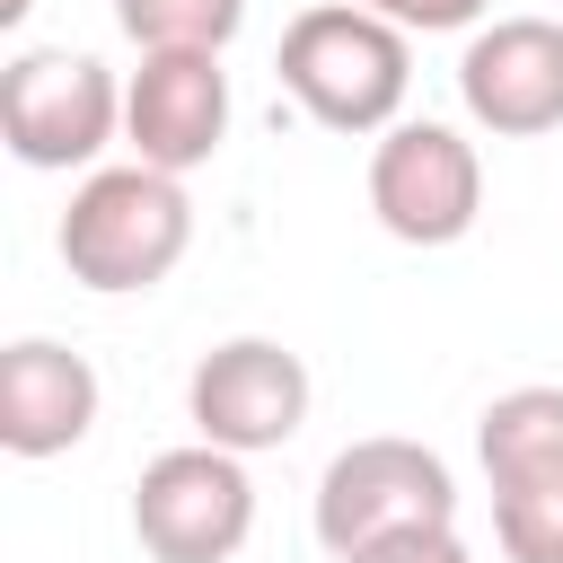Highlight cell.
I'll return each instance as SVG.
<instances>
[{
  "label": "cell",
  "mask_w": 563,
  "mask_h": 563,
  "mask_svg": "<svg viewBox=\"0 0 563 563\" xmlns=\"http://www.w3.org/2000/svg\"><path fill=\"white\" fill-rule=\"evenodd\" d=\"M369 211L405 246H457L484 211L475 141H457L449 123H396L369 150Z\"/></svg>",
  "instance_id": "obj_7"
},
{
  "label": "cell",
  "mask_w": 563,
  "mask_h": 563,
  "mask_svg": "<svg viewBox=\"0 0 563 563\" xmlns=\"http://www.w3.org/2000/svg\"><path fill=\"white\" fill-rule=\"evenodd\" d=\"M405 528H457V484H449V457L422 449V440H352L325 475H317V537L325 554H361L378 537H405Z\"/></svg>",
  "instance_id": "obj_4"
},
{
  "label": "cell",
  "mask_w": 563,
  "mask_h": 563,
  "mask_svg": "<svg viewBox=\"0 0 563 563\" xmlns=\"http://www.w3.org/2000/svg\"><path fill=\"white\" fill-rule=\"evenodd\" d=\"M352 9H369V18H387L405 35H449V26H475L493 0H352Z\"/></svg>",
  "instance_id": "obj_13"
},
{
  "label": "cell",
  "mask_w": 563,
  "mask_h": 563,
  "mask_svg": "<svg viewBox=\"0 0 563 563\" xmlns=\"http://www.w3.org/2000/svg\"><path fill=\"white\" fill-rule=\"evenodd\" d=\"M493 475V537L510 563H563V387H510L475 422Z\"/></svg>",
  "instance_id": "obj_3"
},
{
  "label": "cell",
  "mask_w": 563,
  "mask_h": 563,
  "mask_svg": "<svg viewBox=\"0 0 563 563\" xmlns=\"http://www.w3.org/2000/svg\"><path fill=\"white\" fill-rule=\"evenodd\" d=\"M185 246H194V202H185L176 176H158L141 158L97 167L62 211V264H70L79 290H106V299L158 290L185 264Z\"/></svg>",
  "instance_id": "obj_1"
},
{
  "label": "cell",
  "mask_w": 563,
  "mask_h": 563,
  "mask_svg": "<svg viewBox=\"0 0 563 563\" xmlns=\"http://www.w3.org/2000/svg\"><path fill=\"white\" fill-rule=\"evenodd\" d=\"M343 563H475V554H466L457 528H405V537H378V545H361Z\"/></svg>",
  "instance_id": "obj_14"
},
{
  "label": "cell",
  "mask_w": 563,
  "mask_h": 563,
  "mask_svg": "<svg viewBox=\"0 0 563 563\" xmlns=\"http://www.w3.org/2000/svg\"><path fill=\"white\" fill-rule=\"evenodd\" d=\"M255 528V484H246V457L194 440V449H167L141 466L132 484V537L158 554V563H229Z\"/></svg>",
  "instance_id": "obj_6"
},
{
  "label": "cell",
  "mask_w": 563,
  "mask_h": 563,
  "mask_svg": "<svg viewBox=\"0 0 563 563\" xmlns=\"http://www.w3.org/2000/svg\"><path fill=\"white\" fill-rule=\"evenodd\" d=\"M457 97L493 141H537L563 123V26L554 18H493L457 53Z\"/></svg>",
  "instance_id": "obj_9"
},
{
  "label": "cell",
  "mask_w": 563,
  "mask_h": 563,
  "mask_svg": "<svg viewBox=\"0 0 563 563\" xmlns=\"http://www.w3.org/2000/svg\"><path fill=\"white\" fill-rule=\"evenodd\" d=\"M0 18H26V0H0Z\"/></svg>",
  "instance_id": "obj_15"
},
{
  "label": "cell",
  "mask_w": 563,
  "mask_h": 563,
  "mask_svg": "<svg viewBox=\"0 0 563 563\" xmlns=\"http://www.w3.org/2000/svg\"><path fill=\"white\" fill-rule=\"evenodd\" d=\"M273 70L299 97V114H317L325 132H396L413 53H405V26H387L352 0H325V9H299L282 26Z\"/></svg>",
  "instance_id": "obj_2"
},
{
  "label": "cell",
  "mask_w": 563,
  "mask_h": 563,
  "mask_svg": "<svg viewBox=\"0 0 563 563\" xmlns=\"http://www.w3.org/2000/svg\"><path fill=\"white\" fill-rule=\"evenodd\" d=\"M114 26L141 53H220L246 26V0H114Z\"/></svg>",
  "instance_id": "obj_12"
},
{
  "label": "cell",
  "mask_w": 563,
  "mask_h": 563,
  "mask_svg": "<svg viewBox=\"0 0 563 563\" xmlns=\"http://www.w3.org/2000/svg\"><path fill=\"white\" fill-rule=\"evenodd\" d=\"M114 123H123V88L97 53L35 44L0 79V132H9L18 167H88L114 141Z\"/></svg>",
  "instance_id": "obj_5"
},
{
  "label": "cell",
  "mask_w": 563,
  "mask_h": 563,
  "mask_svg": "<svg viewBox=\"0 0 563 563\" xmlns=\"http://www.w3.org/2000/svg\"><path fill=\"white\" fill-rule=\"evenodd\" d=\"M123 141L158 176L202 167L229 141V70H220V53H141V70L123 88Z\"/></svg>",
  "instance_id": "obj_10"
},
{
  "label": "cell",
  "mask_w": 563,
  "mask_h": 563,
  "mask_svg": "<svg viewBox=\"0 0 563 563\" xmlns=\"http://www.w3.org/2000/svg\"><path fill=\"white\" fill-rule=\"evenodd\" d=\"M97 422V369L70 343H9L0 352V449L9 457H62Z\"/></svg>",
  "instance_id": "obj_11"
},
{
  "label": "cell",
  "mask_w": 563,
  "mask_h": 563,
  "mask_svg": "<svg viewBox=\"0 0 563 563\" xmlns=\"http://www.w3.org/2000/svg\"><path fill=\"white\" fill-rule=\"evenodd\" d=\"M185 413L211 449L229 457H255V449H282L299 422H308V361L282 352L273 334H238V343H211L185 378Z\"/></svg>",
  "instance_id": "obj_8"
}]
</instances>
